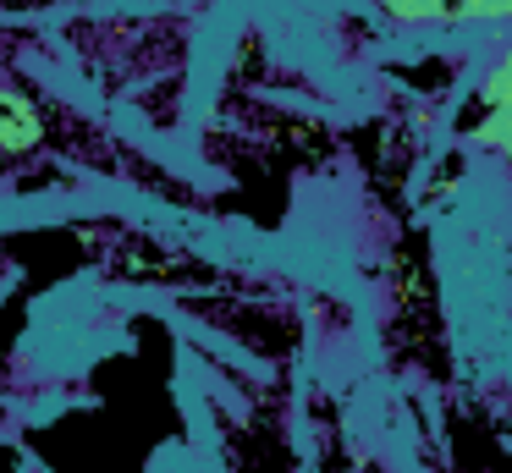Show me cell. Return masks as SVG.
<instances>
[{"label":"cell","mask_w":512,"mask_h":473,"mask_svg":"<svg viewBox=\"0 0 512 473\" xmlns=\"http://www.w3.org/2000/svg\"><path fill=\"white\" fill-rule=\"evenodd\" d=\"M45 143V116L23 88L0 83V165H17Z\"/></svg>","instance_id":"cell-1"},{"label":"cell","mask_w":512,"mask_h":473,"mask_svg":"<svg viewBox=\"0 0 512 473\" xmlns=\"http://www.w3.org/2000/svg\"><path fill=\"white\" fill-rule=\"evenodd\" d=\"M391 22H408V28H435V22H452V0H375Z\"/></svg>","instance_id":"cell-2"},{"label":"cell","mask_w":512,"mask_h":473,"mask_svg":"<svg viewBox=\"0 0 512 473\" xmlns=\"http://www.w3.org/2000/svg\"><path fill=\"white\" fill-rule=\"evenodd\" d=\"M468 138L479 143V149H496V154H512V110H485V116L474 121V132Z\"/></svg>","instance_id":"cell-3"},{"label":"cell","mask_w":512,"mask_h":473,"mask_svg":"<svg viewBox=\"0 0 512 473\" xmlns=\"http://www.w3.org/2000/svg\"><path fill=\"white\" fill-rule=\"evenodd\" d=\"M479 105H485V110H501V105H507V110H512V44H507V55L490 66L485 83H479Z\"/></svg>","instance_id":"cell-4"},{"label":"cell","mask_w":512,"mask_h":473,"mask_svg":"<svg viewBox=\"0 0 512 473\" xmlns=\"http://www.w3.org/2000/svg\"><path fill=\"white\" fill-rule=\"evenodd\" d=\"M512 22V0H457L452 22Z\"/></svg>","instance_id":"cell-5"}]
</instances>
